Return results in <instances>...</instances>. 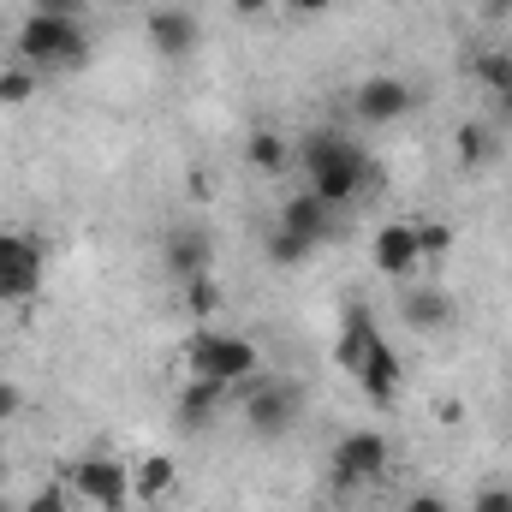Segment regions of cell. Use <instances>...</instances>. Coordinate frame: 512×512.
<instances>
[{
	"label": "cell",
	"instance_id": "26",
	"mask_svg": "<svg viewBox=\"0 0 512 512\" xmlns=\"http://www.w3.org/2000/svg\"><path fill=\"white\" fill-rule=\"evenodd\" d=\"M471 512H512V489H507V483L477 489V495H471Z\"/></svg>",
	"mask_w": 512,
	"mask_h": 512
},
{
	"label": "cell",
	"instance_id": "20",
	"mask_svg": "<svg viewBox=\"0 0 512 512\" xmlns=\"http://www.w3.org/2000/svg\"><path fill=\"white\" fill-rule=\"evenodd\" d=\"M42 90V72H30V66H0V108H24L30 96Z\"/></svg>",
	"mask_w": 512,
	"mask_h": 512
},
{
	"label": "cell",
	"instance_id": "25",
	"mask_svg": "<svg viewBox=\"0 0 512 512\" xmlns=\"http://www.w3.org/2000/svg\"><path fill=\"white\" fill-rule=\"evenodd\" d=\"M72 507H78V501H72V489H66V477H60V483H42L18 512H72Z\"/></svg>",
	"mask_w": 512,
	"mask_h": 512
},
{
	"label": "cell",
	"instance_id": "31",
	"mask_svg": "<svg viewBox=\"0 0 512 512\" xmlns=\"http://www.w3.org/2000/svg\"><path fill=\"white\" fill-rule=\"evenodd\" d=\"M233 6V18H262L268 6H280V0H227Z\"/></svg>",
	"mask_w": 512,
	"mask_h": 512
},
{
	"label": "cell",
	"instance_id": "2",
	"mask_svg": "<svg viewBox=\"0 0 512 512\" xmlns=\"http://www.w3.org/2000/svg\"><path fill=\"white\" fill-rule=\"evenodd\" d=\"M12 60L30 72H84L90 66V30H84V18L30 12L12 36Z\"/></svg>",
	"mask_w": 512,
	"mask_h": 512
},
{
	"label": "cell",
	"instance_id": "13",
	"mask_svg": "<svg viewBox=\"0 0 512 512\" xmlns=\"http://www.w3.org/2000/svg\"><path fill=\"white\" fill-rule=\"evenodd\" d=\"M161 268L173 274V280H191V274H209L215 268V233L209 227H173L167 239H161Z\"/></svg>",
	"mask_w": 512,
	"mask_h": 512
},
{
	"label": "cell",
	"instance_id": "6",
	"mask_svg": "<svg viewBox=\"0 0 512 512\" xmlns=\"http://www.w3.org/2000/svg\"><path fill=\"white\" fill-rule=\"evenodd\" d=\"M417 102H423V96H417V84H411V78H399V72H370V78L352 90V102H346V108H352V120H358V126L376 131V126H399V120H411V114H417Z\"/></svg>",
	"mask_w": 512,
	"mask_h": 512
},
{
	"label": "cell",
	"instance_id": "10",
	"mask_svg": "<svg viewBox=\"0 0 512 512\" xmlns=\"http://www.w3.org/2000/svg\"><path fill=\"white\" fill-rule=\"evenodd\" d=\"M382 322H376V310L364 304V298H346V310H340V340H334V358H340V370L346 376H358L364 370V358L382 346Z\"/></svg>",
	"mask_w": 512,
	"mask_h": 512
},
{
	"label": "cell",
	"instance_id": "27",
	"mask_svg": "<svg viewBox=\"0 0 512 512\" xmlns=\"http://www.w3.org/2000/svg\"><path fill=\"white\" fill-rule=\"evenodd\" d=\"M399 512H453V507H447L441 489H411V495L399 501Z\"/></svg>",
	"mask_w": 512,
	"mask_h": 512
},
{
	"label": "cell",
	"instance_id": "8",
	"mask_svg": "<svg viewBox=\"0 0 512 512\" xmlns=\"http://www.w3.org/2000/svg\"><path fill=\"white\" fill-rule=\"evenodd\" d=\"M48 280V245L36 233H0V304H30Z\"/></svg>",
	"mask_w": 512,
	"mask_h": 512
},
{
	"label": "cell",
	"instance_id": "12",
	"mask_svg": "<svg viewBox=\"0 0 512 512\" xmlns=\"http://www.w3.org/2000/svg\"><path fill=\"white\" fill-rule=\"evenodd\" d=\"M233 393H239V387H227V382H209V376H185V387H179V399H173V417H179V429H191V435H203V429H215Z\"/></svg>",
	"mask_w": 512,
	"mask_h": 512
},
{
	"label": "cell",
	"instance_id": "9",
	"mask_svg": "<svg viewBox=\"0 0 512 512\" xmlns=\"http://www.w3.org/2000/svg\"><path fill=\"white\" fill-rule=\"evenodd\" d=\"M143 42H149L167 66H179V60H191V54H197L203 24H197V12H191V6H149V18H143Z\"/></svg>",
	"mask_w": 512,
	"mask_h": 512
},
{
	"label": "cell",
	"instance_id": "18",
	"mask_svg": "<svg viewBox=\"0 0 512 512\" xmlns=\"http://www.w3.org/2000/svg\"><path fill=\"white\" fill-rule=\"evenodd\" d=\"M245 161H251L256 173H268V179H274V173H286V167H292V143H286L274 126H262V131L245 137Z\"/></svg>",
	"mask_w": 512,
	"mask_h": 512
},
{
	"label": "cell",
	"instance_id": "1",
	"mask_svg": "<svg viewBox=\"0 0 512 512\" xmlns=\"http://www.w3.org/2000/svg\"><path fill=\"white\" fill-rule=\"evenodd\" d=\"M292 167L304 173V191L328 209H358L376 191V155L346 126H310L292 143Z\"/></svg>",
	"mask_w": 512,
	"mask_h": 512
},
{
	"label": "cell",
	"instance_id": "29",
	"mask_svg": "<svg viewBox=\"0 0 512 512\" xmlns=\"http://www.w3.org/2000/svg\"><path fill=\"white\" fill-rule=\"evenodd\" d=\"M280 6H286L292 18H304V24H310V18H322V12H334L340 0H280Z\"/></svg>",
	"mask_w": 512,
	"mask_h": 512
},
{
	"label": "cell",
	"instance_id": "22",
	"mask_svg": "<svg viewBox=\"0 0 512 512\" xmlns=\"http://www.w3.org/2000/svg\"><path fill=\"white\" fill-rule=\"evenodd\" d=\"M185 286V310L197 316V322H209L215 310H221V280L215 274H191V280H179Z\"/></svg>",
	"mask_w": 512,
	"mask_h": 512
},
{
	"label": "cell",
	"instance_id": "4",
	"mask_svg": "<svg viewBox=\"0 0 512 512\" xmlns=\"http://www.w3.org/2000/svg\"><path fill=\"white\" fill-rule=\"evenodd\" d=\"M60 477H66V489H72L78 507H90V512H126L131 507V465L120 453H108V447L78 453Z\"/></svg>",
	"mask_w": 512,
	"mask_h": 512
},
{
	"label": "cell",
	"instance_id": "16",
	"mask_svg": "<svg viewBox=\"0 0 512 512\" xmlns=\"http://www.w3.org/2000/svg\"><path fill=\"white\" fill-rule=\"evenodd\" d=\"M352 382L364 387L376 405H399V393H405V364H399V352H393V340H382L370 358H364V370L352 376Z\"/></svg>",
	"mask_w": 512,
	"mask_h": 512
},
{
	"label": "cell",
	"instance_id": "23",
	"mask_svg": "<svg viewBox=\"0 0 512 512\" xmlns=\"http://www.w3.org/2000/svg\"><path fill=\"white\" fill-rule=\"evenodd\" d=\"M477 84L489 90V96H501V90H512V54H501V48H489V54H477Z\"/></svg>",
	"mask_w": 512,
	"mask_h": 512
},
{
	"label": "cell",
	"instance_id": "21",
	"mask_svg": "<svg viewBox=\"0 0 512 512\" xmlns=\"http://www.w3.org/2000/svg\"><path fill=\"white\" fill-rule=\"evenodd\" d=\"M262 256H268L274 268H304V262H310L316 251H310L304 239H292L286 227H268V239H262Z\"/></svg>",
	"mask_w": 512,
	"mask_h": 512
},
{
	"label": "cell",
	"instance_id": "19",
	"mask_svg": "<svg viewBox=\"0 0 512 512\" xmlns=\"http://www.w3.org/2000/svg\"><path fill=\"white\" fill-rule=\"evenodd\" d=\"M495 126H483V120H471V126H459V161L465 167H489L495 161Z\"/></svg>",
	"mask_w": 512,
	"mask_h": 512
},
{
	"label": "cell",
	"instance_id": "30",
	"mask_svg": "<svg viewBox=\"0 0 512 512\" xmlns=\"http://www.w3.org/2000/svg\"><path fill=\"white\" fill-rule=\"evenodd\" d=\"M30 12H60V18H78L84 0H30Z\"/></svg>",
	"mask_w": 512,
	"mask_h": 512
},
{
	"label": "cell",
	"instance_id": "14",
	"mask_svg": "<svg viewBox=\"0 0 512 512\" xmlns=\"http://www.w3.org/2000/svg\"><path fill=\"white\" fill-rule=\"evenodd\" d=\"M370 262H376V274H387V280H405L423 262V251H417V221H382L376 239H370Z\"/></svg>",
	"mask_w": 512,
	"mask_h": 512
},
{
	"label": "cell",
	"instance_id": "33",
	"mask_svg": "<svg viewBox=\"0 0 512 512\" xmlns=\"http://www.w3.org/2000/svg\"><path fill=\"white\" fill-rule=\"evenodd\" d=\"M489 12H495V18H507V12H512V0H489Z\"/></svg>",
	"mask_w": 512,
	"mask_h": 512
},
{
	"label": "cell",
	"instance_id": "24",
	"mask_svg": "<svg viewBox=\"0 0 512 512\" xmlns=\"http://www.w3.org/2000/svg\"><path fill=\"white\" fill-rule=\"evenodd\" d=\"M417 251H423V262H441L453 251V227L447 221H417Z\"/></svg>",
	"mask_w": 512,
	"mask_h": 512
},
{
	"label": "cell",
	"instance_id": "11",
	"mask_svg": "<svg viewBox=\"0 0 512 512\" xmlns=\"http://www.w3.org/2000/svg\"><path fill=\"white\" fill-rule=\"evenodd\" d=\"M274 227H286L292 239H304L310 251H322L334 233H340V209H328L322 197H310V191H298V197H286L280 203V215H274Z\"/></svg>",
	"mask_w": 512,
	"mask_h": 512
},
{
	"label": "cell",
	"instance_id": "15",
	"mask_svg": "<svg viewBox=\"0 0 512 512\" xmlns=\"http://www.w3.org/2000/svg\"><path fill=\"white\" fill-rule=\"evenodd\" d=\"M453 298L447 292H435V286H417V292H405L399 298V322L411 328V334H447L453 328Z\"/></svg>",
	"mask_w": 512,
	"mask_h": 512
},
{
	"label": "cell",
	"instance_id": "7",
	"mask_svg": "<svg viewBox=\"0 0 512 512\" xmlns=\"http://www.w3.org/2000/svg\"><path fill=\"white\" fill-rule=\"evenodd\" d=\"M387 465H393V447H387L382 429H352V435H340V441H334V459H328L334 489H370V483L387 477Z\"/></svg>",
	"mask_w": 512,
	"mask_h": 512
},
{
	"label": "cell",
	"instance_id": "28",
	"mask_svg": "<svg viewBox=\"0 0 512 512\" xmlns=\"http://www.w3.org/2000/svg\"><path fill=\"white\" fill-rule=\"evenodd\" d=\"M18 411H24V387L0 376V429H6V423H18Z\"/></svg>",
	"mask_w": 512,
	"mask_h": 512
},
{
	"label": "cell",
	"instance_id": "3",
	"mask_svg": "<svg viewBox=\"0 0 512 512\" xmlns=\"http://www.w3.org/2000/svg\"><path fill=\"white\" fill-rule=\"evenodd\" d=\"M185 376H209V382H227V387H245L262 376V352L256 340L245 334H227V328H197L185 340Z\"/></svg>",
	"mask_w": 512,
	"mask_h": 512
},
{
	"label": "cell",
	"instance_id": "17",
	"mask_svg": "<svg viewBox=\"0 0 512 512\" xmlns=\"http://www.w3.org/2000/svg\"><path fill=\"white\" fill-rule=\"evenodd\" d=\"M173 483H179L173 453H149V459L131 465V501H143V507H161V501L173 495Z\"/></svg>",
	"mask_w": 512,
	"mask_h": 512
},
{
	"label": "cell",
	"instance_id": "32",
	"mask_svg": "<svg viewBox=\"0 0 512 512\" xmlns=\"http://www.w3.org/2000/svg\"><path fill=\"white\" fill-rule=\"evenodd\" d=\"M495 114H501V120H512V90H501V96H495Z\"/></svg>",
	"mask_w": 512,
	"mask_h": 512
},
{
	"label": "cell",
	"instance_id": "5",
	"mask_svg": "<svg viewBox=\"0 0 512 512\" xmlns=\"http://www.w3.org/2000/svg\"><path fill=\"white\" fill-rule=\"evenodd\" d=\"M239 411H245V429L256 441H280V435H292V423L304 411V387L292 376H256L239 393Z\"/></svg>",
	"mask_w": 512,
	"mask_h": 512
}]
</instances>
